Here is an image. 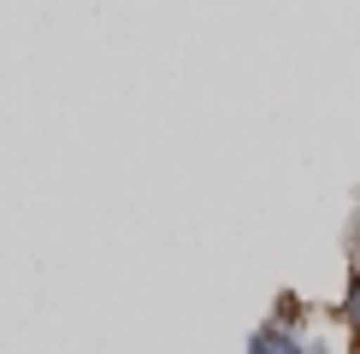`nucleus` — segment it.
Segmentation results:
<instances>
[{
	"mask_svg": "<svg viewBox=\"0 0 360 354\" xmlns=\"http://www.w3.org/2000/svg\"><path fill=\"white\" fill-rule=\"evenodd\" d=\"M248 354H307V348L295 343L290 331H278V324H266V331H254V343H248Z\"/></svg>",
	"mask_w": 360,
	"mask_h": 354,
	"instance_id": "f257e3e1",
	"label": "nucleus"
},
{
	"mask_svg": "<svg viewBox=\"0 0 360 354\" xmlns=\"http://www.w3.org/2000/svg\"><path fill=\"white\" fill-rule=\"evenodd\" d=\"M342 319H349L354 331H360V277H354V284H349V295H342Z\"/></svg>",
	"mask_w": 360,
	"mask_h": 354,
	"instance_id": "f03ea898",
	"label": "nucleus"
}]
</instances>
